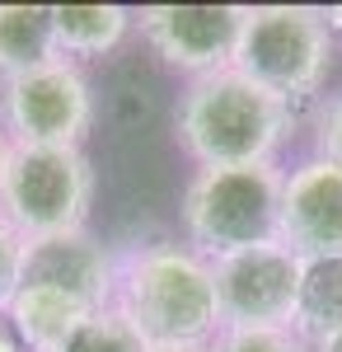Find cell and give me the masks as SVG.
Listing matches in <instances>:
<instances>
[{
    "label": "cell",
    "mask_w": 342,
    "mask_h": 352,
    "mask_svg": "<svg viewBox=\"0 0 342 352\" xmlns=\"http://www.w3.org/2000/svg\"><path fill=\"white\" fill-rule=\"evenodd\" d=\"M244 5H150L141 10V33L179 71H225L235 66Z\"/></svg>",
    "instance_id": "ba28073f"
},
{
    "label": "cell",
    "mask_w": 342,
    "mask_h": 352,
    "mask_svg": "<svg viewBox=\"0 0 342 352\" xmlns=\"http://www.w3.org/2000/svg\"><path fill=\"white\" fill-rule=\"evenodd\" d=\"M290 329L315 343L342 329V258H305Z\"/></svg>",
    "instance_id": "4fadbf2b"
},
{
    "label": "cell",
    "mask_w": 342,
    "mask_h": 352,
    "mask_svg": "<svg viewBox=\"0 0 342 352\" xmlns=\"http://www.w3.org/2000/svg\"><path fill=\"white\" fill-rule=\"evenodd\" d=\"M0 352H19V343H14V338H10L5 329H0Z\"/></svg>",
    "instance_id": "44dd1931"
},
{
    "label": "cell",
    "mask_w": 342,
    "mask_h": 352,
    "mask_svg": "<svg viewBox=\"0 0 342 352\" xmlns=\"http://www.w3.org/2000/svg\"><path fill=\"white\" fill-rule=\"evenodd\" d=\"M277 217H282V174L272 164L197 169V179L183 192V226L192 244L211 258L277 244Z\"/></svg>",
    "instance_id": "3957f363"
},
{
    "label": "cell",
    "mask_w": 342,
    "mask_h": 352,
    "mask_svg": "<svg viewBox=\"0 0 342 352\" xmlns=\"http://www.w3.org/2000/svg\"><path fill=\"white\" fill-rule=\"evenodd\" d=\"M19 287H24V235L0 217V310H10Z\"/></svg>",
    "instance_id": "e0dca14e"
},
{
    "label": "cell",
    "mask_w": 342,
    "mask_h": 352,
    "mask_svg": "<svg viewBox=\"0 0 342 352\" xmlns=\"http://www.w3.org/2000/svg\"><path fill=\"white\" fill-rule=\"evenodd\" d=\"M290 127V109L282 94H272L235 66L197 76L179 104V141L202 169H244L272 164Z\"/></svg>",
    "instance_id": "7a4b0ae2"
},
{
    "label": "cell",
    "mask_w": 342,
    "mask_h": 352,
    "mask_svg": "<svg viewBox=\"0 0 342 352\" xmlns=\"http://www.w3.org/2000/svg\"><path fill=\"white\" fill-rule=\"evenodd\" d=\"M315 352H342V329H338V333H328V338H319Z\"/></svg>",
    "instance_id": "d6986e66"
},
{
    "label": "cell",
    "mask_w": 342,
    "mask_h": 352,
    "mask_svg": "<svg viewBox=\"0 0 342 352\" xmlns=\"http://www.w3.org/2000/svg\"><path fill=\"white\" fill-rule=\"evenodd\" d=\"M10 146H14V141L5 136V127H0V174H5V160H10Z\"/></svg>",
    "instance_id": "ffe728a7"
},
{
    "label": "cell",
    "mask_w": 342,
    "mask_h": 352,
    "mask_svg": "<svg viewBox=\"0 0 342 352\" xmlns=\"http://www.w3.org/2000/svg\"><path fill=\"white\" fill-rule=\"evenodd\" d=\"M150 352H211V343L207 348H150Z\"/></svg>",
    "instance_id": "7402d4cb"
},
{
    "label": "cell",
    "mask_w": 342,
    "mask_h": 352,
    "mask_svg": "<svg viewBox=\"0 0 342 352\" xmlns=\"http://www.w3.org/2000/svg\"><path fill=\"white\" fill-rule=\"evenodd\" d=\"M0 113H5V132L14 136V146H80V136L94 118V99H89L84 76L61 56L43 71L5 80Z\"/></svg>",
    "instance_id": "52a82bcc"
},
{
    "label": "cell",
    "mask_w": 342,
    "mask_h": 352,
    "mask_svg": "<svg viewBox=\"0 0 342 352\" xmlns=\"http://www.w3.org/2000/svg\"><path fill=\"white\" fill-rule=\"evenodd\" d=\"M10 324L24 338L28 352H61L71 338L80 333V324L94 315V305H84L71 292H56V287H38V282H24L14 300H10Z\"/></svg>",
    "instance_id": "8fae6325"
},
{
    "label": "cell",
    "mask_w": 342,
    "mask_h": 352,
    "mask_svg": "<svg viewBox=\"0 0 342 352\" xmlns=\"http://www.w3.org/2000/svg\"><path fill=\"white\" fill-rule=\"evenodd\" d=\"M211 352H305V343L295 329L258 324V329H220Z\"/></svg>",
    "instance_id": "2e32d148"
},
{
    "label": "cell",
    "mask_w": 342,
    "mask_h": 352,
    "mask_svg": "<svg viewBox=\"0 0 342 352\" xmlns=\"http://www.w3.org/2000/svg\"><path fill=\"white\" fill-rule=\"evenodd\" d=\"M113 305L150 348H207L220 333L211 258L179 244L132 249L113 272Z\"/></svg>",
    "instance_id": "6da1fadb"
},
{
    "label": "cell",
    "mask_w": 342,
    "mask_h": 352,
    "mask_svg": "<svg viewBox=\"0 0 342 352\" xmlns=\"http://www.w3.org/2000/svg\"><path fill=\"white\" fill-rule=\"evenodd\" d=\"M52 33L61 56H104L127 33L122 5H52Z\"/></svg>",
    "instance_id": "5bb4252c"
},
{
    "label": "cell",
    "mask_w": 342,
    "mask_h": 352,
    "mask_svg": "<svg viewBox=\"0 0 342 352\" xmlns=\"http://www.w3.org/2000/svg\"><path fill=\"white\" fill-rule=\"evenodd\" d=\"M319 155L342 164V99H333L319 118Z\"/></svg>",
    "instance_id": "ac0fdd59"
},
{
    "label": "cell",
    "mask_w": 342,
    "mask_h": 352,
    "mask_svg": "<svg viewBox=\"0 0 342 352\" xmlns=\"http://www.w3.org/2000/svg\"><path fill=\"white\" fill-rule=\"evenodd\" d=\"M94 169L80 146H10L0 174V217L24 240L84 230Z\"/></svg>",
    "instance_id": "277c9868"
},
{
    "label": "cell",
    "mask_w": 342,
    "mask_h": 352,
    "mask_svg": "<svg viewBox=\"0 0 342 352\" xmlns=\"http://www.w3.org/2000/svg\"><path fill=\"white\" fill-rule=\"evenodd\" d=\"M61 352H150V343L136 333V324L117 305H104L80 324V333Z\"/></svg>",
    "instance_id": "9a60e30c"
},
{
    "label": "cell",
    "mask_w": 342,
    "mask_h": 352,
    "mask_svg": "<svg viewBox=\"0 0 342 352\" xmlns=\"http://www.w3.org/2000/svg\"><path fill=\"white\" fill-rule=\"evenodd\" d=\"M61 61L52 33V5H0V76L14 80Z\"/></svg>",
    "instance_id": "7c38bea8"
},
{
    "label": "cell",
    "mask_w": 342,
    "mask_h": 352,
    "mask_svg": "<svg viewBox=\"0 0 342 352\" xmlns=\"http://www.w3.org/2000/svg\"><path fill=\"white\" fill-rule=\"evenodd\" d=\"M277 244L295 258H342V164L315 155L282 179Z\"/></svg>",
    "instance_id": "9c48e42d"
},
{
    "label": "cell",
    "mask_w": 342,
    "mask_h": 352,
    "mask_svg": "<svg viewBox=\"0 0 342 352\" xmlns=\"http://www.w3.org/2000/svg\"><path fill=\"white\" fill-rule=\"evenodd\" d=\"M113 258L89 230H66L47 240H24V282L71 292L84 305H113Z\"/></svg>",
    "instance_id": "30bf717a"
},
{
    "label": "cell",
    "mask_w": 342,
    "mask_h": 352,
    "mask_svg": "<svg viewBox=\"0 0 342 352\" xmlns=\"http://www.w3.org/2000/svg\"><path fill=\"white\" fill-rule=\"evenodd\" d=\"M328 28L315 10L300 5H253L244 10V28H239L235 47V71L249 76L282 99H300L315 94L323 71H328Z\"/></svg>",
    "instance_id": "5b68a950"
},
{
    "label": "cell",
    "mask_w": 342,
    "mask_h": 352,
    "mask_svg": "<svg viewBox=\"0 0 342 352\" xmlns=\"http://www.w3.org/2000/svg\"><path fill=\"white\" fill-rule=\"evenodd\" d=\"M300 268H305V258H295L286 244H258V249L211 258L220 329H258V324L290 329L295 296H300Z\"/></svg>",
    "instance_id": "8992f818"
}]
</instances>
